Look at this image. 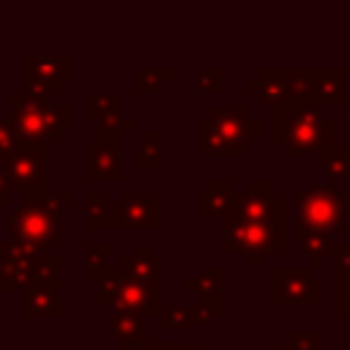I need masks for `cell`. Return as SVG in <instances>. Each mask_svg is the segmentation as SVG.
<instances>
[{
  "instance_id": "1",
  "label": "cell",
  "mask_w": 350,
  "mask_h": 350,
  "mask_svg": "<svg viewBox=\"0 0 350 350\" xmlns=\"http://www.w3.org/2000/svg\"><path fill=\"white\" fill-rule=\"evenodd\" d=\"M11 123L22 142H44L57 145L66 131L74 129V107L71 104H52L49 96L36 93H11Z\"/></svg>"
},
{
  "instance_id": "2",
  "label": "cell",
  "mask_w": 350,
  "mask_h": 350,
  "mask_svg": "<svg viewBox=\"0 0 350 350\" xmlns=\"http://www.w3.org/2000/svg\"><path fill=\"white\" fill-rule=\"evenodd\" d=\"M98 306L115 309H134L142 314H153L161 306V284L159 279H131L120 265H109L98 279Z\"/></svg>"
},
{
  "instance_id": "3",
  "label": "cell",
  "mask_w": 350,
  "mask_h": 350,
  "mask_svg": "<svg viewBox=\"0 0 350 350\" xmlns=\"http://www.w3.org/2000/svg\"><path fill=\"white\" fill-rule=\"evenodd\" d=\"M49 194V191H46ZM46 194H22V202L11 211V238L46 252L60 238V211Z\"/></svg>"
},
{
  "instance_id": "4",
  "label": "cell",
  "mask_w": 350,
  "mask_h": 350,
  "mask_svg": "<svg viewBox=\"0 0 350 350\" xmlns=\"http://www.w3.org/2000/svg\"><path fill=\"white\" fill-rule=\"evenodd\" d=\"M257 123L249 120L243 126V107L227 112L221 107H211V115L197 123V150L202 156H219V153H243V134L246 139H254Z\"/></svg>"
},
{
  "instance_id": "5",
  "label": "cell",
  "mask_w": 350,
  "mask_h": 350,
  "mask_svg": "<svg viewBox=\"0 0 350 350\" xmlns=\"http://www.w3.org/2000/svg\"><path fill=\"white\" fill-rule=\"evenodd\" d=\"M14 194H46L49 191V145L19 142L0 159Z\"/></svg>"
},
{
  "instance_id": "6",
  "label": "cell",
  "mask_w": 350,
  "mask_h": 350,
  "mask_svg": "<svg viewBox=\"0 0 350 350\" xmlns=\"http://www.w3.org/2000/svg\"><path fill=\"white\" fill-rule=\"evenodd\" d=\"M74 79L71 55H25L22 57V90L36 96H60V90Z\"/></svg>"
},
{
  "instance_id": "7",
  "label": "cell",
  "mask_w": 350,
  "mask_h": 350,
  "mask_svg": "<svg viewBox=\"0 0 350 350\" xmlns=\"http://www.w3.org/2000/svg\"><path fill=\"white\" fill-rule=\"evenodd\" d=\"M44 252L19 241H0V293L27 290L38 282V257Z\"/></svg>"
},
{
  "instance_id": "8",
  "label": "cell",
  "mask_w": 350,
  "mask_h": 350,
  "mask_svg": "<svg viewBox=\"0 0 350 350\" xmlns=\"http://www.w3.org/2000/svg\"><path fill=\"white\" fill-rule=\"evenodd\" d=\"M118 227L120 230H150L156 232L161 227V194H120L118 200Z\"/></svg>"
},
{
  "instance_id": "9",
  "label": "cell",
  "mask_w": 350,
  "mask_h": 350,
  "mask_svg": "<svg viewBox=\"0 0 350 350\" xmlns=\"http://www.w3.org/2000/svg\"><path fill=\"white\" fill-rule=\"evenodd\" d=\"M221 314V304H161L156 312V323L161 331H194L208 325Z\"/></svg>"
},
{
  "instance_id": "10",
  "label": "cell",
  "mask_w": 350,
  "mask_h": 350,
  "mask_svg": "<svg viewBox=\"0 0 350 350\" xmlns=\"http://www.w3.org/2000/svg\"><path fill=\"white\" fill-rule=\"evenodd\" d=\"M85 180H123V142H85Z\"/></svg>"
},
{
  "instance_id": "11",
  "label": "cell",
  "mask_w": 350,
  "mask_h": 350,
  "mask_svg": "<svg viewBox=\"0 0 350 350\" xmlns=\"http://www.w3.org/2000/svg\"><path fill=\"white\" fill-rule=\"evenodd\" d=\"M60 290H63L60 279L27 287L25 290V301H22V314L27 320H57L63 314L60 301H57Z\"/></svg>"
},
{
  "instance_id": "12",
  "label": "cell",
  "mask_w": 350,
  "mask_h": 350,
  "mask_svg": "<svg viewBox=\"0 0 350 350\" xmlns=\"http://www.w3.org/2000/svg\"><path fill=\"white\" fill-rule=\"evenodd\" d=\"M145 317L142 312L134 309H115L109 312V334L120 342L123 350L139 347L148 342V328H145Z\"/></svg>"
},
{
  "instance_id": "13",
  "label": "cell",
  "mask_w": 350,
  "mask_h": 350,
  "mask_svg": "<svg viewBox=\"0 0 350 350\" xmlns=\"http://www.w3.org/2000/svg\"><path fill=\"white\" fill-rule=\"evenodd\" d=\"M85 230H120L118 202H112L107 191L85 194Z\"/></svg>"
},
{
  "instance_id": "14",
  "label": "cell",
  "mask_w": 350,
  "mask_h": 350,
  "mask_svg": "<svg viewBox=\"0 0 350 350\" xmlns=\"http://www.w3.org/2000/svg\"><path fill=\"white\" fill-rule=\"evenodd\" d=\"M118 265H120V268L126 271V276H131V279H159L161 257L153 254L145 241H139V243H134V249H131L129 254L120 257Z\"/></svg>"
},
{
  "instance_id": "15",
  "label": "cell",
  "mask_w": 350,
  "mask_h": 350,
  "mask_svg": "<svg viewBox=\"0 0 350 350\" xmlns=\"http://www.w3.org/2000/svg\"><path fill=\"white\" fill-rule=\"evenodd\" d=\"M230 205H232V183H230V180H213V183L197 197V211H200V216L227 213Z\"/></svg>"
},
{
  "instance_id": "16",
  "label": "cell",
  "mask_w": 350,
  "mask_h": 350,
  "mask_svg": "<svg viewBox=\"0 0 350 350\" xmlns=\"http://www.w3.org/2000/svg\"><path fill=\"white\" fill-rule=\"evenodd\" d=\"M123 109V93H109V90H90L85 93V118L90 120H104L107 115Z\"/></svg>"
},
{
  "instance_id": "17",
  "label": "cell",
  "mask_w": 350,
  "mask_h": 350,
  "mask_svg": "<svg viewBox=\"0 0 350 350\" xmlns=\"http://www.w3.org/2000/svg\"><path fill=\"white\" fill-rule=\"evenodd\" d=\"M219 279H221V268H211V271H202L191 279L183 282V290L186 293H194L197 301H205V304H221V295H219Z\"/></svg>"
},
{
  "instance_id": "18",
  "label": "cell",
  "mask_w": 350,
  "mask_h": 350,
  "mask_svg": "<svg viewBox=\"0 0 350 350\" xmlns=\"http://www.w3.org/2000/svg\"><path fill=\"white\" fill-rule=\"evenodd\" d=\"M134 167L137 170H159L161 167V131L159 129L145 131V137L134 153Z\"/></svg>"
},
{
  "instance_id": "19",
  "label": "cell",
  "mask_w": 350,
  "mask_h": 350,
  "mask_svg": "<svg viewBox=\"0 0 350 350\" xmlns=\"http://www.w3.org/2000/svg\"><path fill=\"white\" fill-rule=\"evenodd\" d=\"M109 254H112V246L107 241L85 243V279L88 282H98L104 276V271L109 268Z\"/></svg>"
},
{
  "instance_id": "20",
  "label": "cell",
  "mask_w": 350,
  "mask_h": 350,
  "mask_svg": "<svg viewBox=\"0 0 350 350\" xmlns=\"http://www.w3.org/2000/svg\"><path fill=\"white\" fill-rule=\"evenodd\" d=\"M175 77L172 68H139L137 77H134V93L137 96H150V93H159L164 88V82H170Z\"/></svg>"
},
{
  "instance_id": "21",
  "label": "cell",
  "mask_w": 350,
  "mask_h": 350,
  "mask_svg": "<svg viewBox=\"0 0 350 350\" xmlns=\"http://www.w3.org/2000/svg\"><path fill=\"white\" fill-rule=\"evenodd\" d=\"M19 142H22V139H19V134H16L14 123H11V118H0V159L8 156Z\"/></svg>"
},
{
  "instance_id": "22",
  "label": "cell",
  "mask_w": 350,
  "mask_h": 350,
  "mask_svg": "<svg viewBox=\"0 0 350 350\" xmlns=\"http://www.w3.org/2000/svg\"><path fill=\"white\" fill-rule=\"evenodd\" d=\"M197 88H200V90H208V93H221V71H219V68L202 71V74L197 77Z\"/></svg>"
},
{
  "instance_id": "23",
  "label": "cell",
  "mask_w": 350,
  "mask_h": 350,
  "mask_svg": "<svg viewBox=\"0 0 350 350\" xmlns=\"http://www.w3.org/2000/svg\"><path fill=\"white\" fill-rule=\"evenodd\" d=\"M98 123L115 126V129H120V131H134V126H137V120H134V118H129V115H123V109H118V112L107 115V118H104V120H98Z\"/></svg>"
},
{
  "instance_id": "24",
  "label": "cell",
  "mask_w": 350,
  "mask_h": 350,
  "mask_svg": "<svg viewBox=\"0 0 350 350\" xmlns=\"http://www.w3.org/2000/svg\"><path fill=\"white\" fill-rule=\"evenodd\" d=\"M11 202H14V189H11V180L0 164V208H8Z\"/></svg>"
},
{
  "instance_id": "25",
  "label": "cell",
  "mask_w": 350,
  "mask_h": 350,
  "mask_svg": "<svg viewBox=\"0 0 350 350\" xmlns=\"http://www.w3.org/2000/svg\"><path fill=\"white\" fill-rule=\"evenodd\" d=\"M46 197H49V202H52L60 213H63V208H71V205H74V194H71V191H49Z\"/></svg>"
},
{
  "instance_id": "26",
  "label": "cell",
  "mask_w": 350,
  "mask_h": 350,
  "mask_svg": "<svg viewBox=\"0 0 350 350\" xmlns=\"http://www.w3.org/2000/svg\"><path fill=\"white\" fill-rule=\"evenodd\" d=\"M164 350H197L194 342H164Z\"/></svg>"
},
{
  "instance_id": "27",
  "label": "cell",
  "mask_w": 350,
  "mask_h": 350,
  "mask_svg": "<svg viewBox=\"0 0 350 350\" xmlns=\"http://www.w3.org/2000/svg\"><path fill=\"white\" fill-rule=\"evenodd\" d=\"M131 350H164V342H145V345L131 347Z\"/></svg>"
}]
</instances>
